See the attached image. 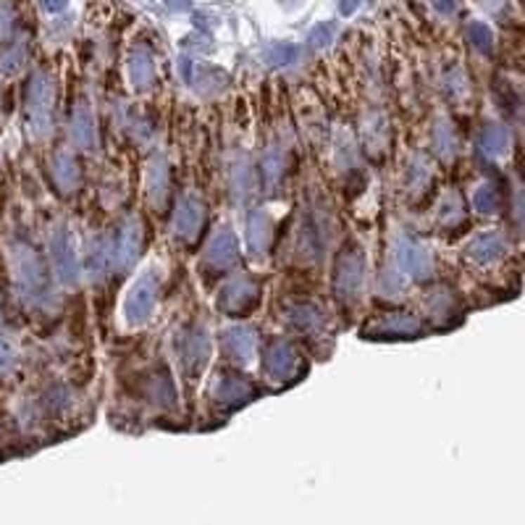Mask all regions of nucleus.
Returning <instances> with one entry per match:
<instances>
[{"label":"nucleus","instance_id":"nucleus-2","mask_svg":"<svg viewBox=\"0 0 525 525\" xmlns=\"http://www.w3.org/2000/svg\"><path fill=\"white\" fill-rule=\"evenodd\" d=\"M434 3H436V8L444 11V13H449V11H452V6H455V0H434Z\"/></svg>","mask_w":525,"mask_h":525},{"label":"nucleus","instance_id":"nucleus-1","mask_svg":"<svg viewBox=\"0 0 525 525\" xmlns=\"http://www.w3.org/2000/svg\"><path fill=\"white\" fill-rule=\"evenodd\" d=\"M42 6L48 11H60L63 6H66V0H42Z\"/></svg>","mask_w":525,"mask_h":525},{"label":"nucleus","instance_id":"nucleus-4","mask_svg":"<svg viewBox=\"0 0 525 525\" xmlns=\"http://www.w3.org/2000/svg\"><path fill=\"white\" fill-rule=\"evenodd\" d=\"M171 8H184V6H189L187 0H166Z\"/></svg>","mask_w":525,"mask_h":525},{"label":"nucleus","instance_id":"nucleus-3","mask_svg":"<svg viewBox=\"0 0 525 525\" xmlns=\"http://www.w3.org/2000/svg\"><path fill=\"white\" fill-rule=\"evenodd\" d=\"M355 0H342V13H352L355 11Z\"/></svg>","mask_w":525,"mask_h":525}]
</instances>
